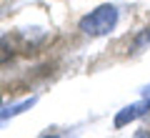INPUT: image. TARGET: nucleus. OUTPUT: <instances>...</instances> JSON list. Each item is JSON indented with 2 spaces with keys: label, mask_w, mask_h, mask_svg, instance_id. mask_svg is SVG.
Segmentation results:
<instances>
[{
  "label": "nucleus",
  "mask_w": 150,
  "mask_h": 138,
  "mask_svg": "<svg viewBox=\"0 0 150 138\" xmlns=\"http://www.w3.org/2000/svg\"><path fill=\"white\" fill-rule=\"evenodd\" d=\"M115 23H118V8L110 5V3H105V5L95 8V10H90L85 18H80V30L85 33V35H108V33L115 28Z\"/></svg>",
  "instance_id": "nucleus-1"
},
{
  "label": "nucleus",
  "mask_w": 150,
  "mask_h": 138,
  "mask_svg": "<svg viewBox=\"0 0 150 138\" xmlns=\"http://www.w3.org/2000/svg\"><path fill=\"white\" fill-rule=\"evenodd\" d=\"M148 111H150V103H148V101H138V103H130V106H125L123 111L115 116V128H123V126H128V123H133L135 118L145 116Z\"/></svg>",
  "instance_id": "nucleus-2"
},
{
  "label": "nucleus",
  "mask_w": 150,
  "mask_h": 138,
  "mask_svg": "<svg viewBox=\"0 0 150 138\" xmlns=\"http://www.w3.org/2000/svg\"><path fill=\"white\" fill-rule=\"evenodd\" d=\"M30 106H35V98H28V101L18 103V106H13V108H0V121H3V118H10V116H18V113H23Z\"/></svg>",
  "instance_id": "nucleus-3"
},
{
  "label": "nucleus",
  "mask_w": 150,
  "mask_h": 138,
  "mask_svg": "<svg viewBox=\"0 0 150 138\" xmlns=\"http://www.w3.org/2000/svg\"><path fill=\"white\" fill-rule=\"evenodd\" d=\"M10 58H13L10 45H8V40H3V38H0V65H3V63H8Z\"/></svg>",
  "instance_id": "nucleus-4"
},
{
  "label": "nucleus",
  "mask_w": 150,
  "mask_h": 138,
  "mask_svg": "<svg viewBox=\"0 0 150 138\" xmlns=\"http://www.w3.org/2000/svg\"><path fill=\"white\" fill-rule=\"evenodd\" d=\"M143 101L150 103V85H145V88H143Z\"/></svg>",
  "instance_id": "nucleus-5"
},
{
  "label": "nucleus",
  "mask_w": 150,
  "mask_h": 138,
  "mask_svg": "<svg viewBox=\"0 0 150 138\" xmlns=\"http://www.w3.org/2000/svg\"><path fill=\"white\" fill-rule=\"evenodd\" d=\"M135 138H148V133H138V136H135Z\"/></svg>",
  "instance_id": "nucleus-6"
},
{
  "label": "nucleus",
  "mask_w": 150,
  "mask_h": 138,
  "mask_svg": "<svg viewBox=\"0 0 150 138\" xmlns=\"http://www.w3.org/2000/svg\"><path fill=\"white\" fill-rule=\"evenodd\" d=\"M45 138H55V136H45Z\"/></svg>",
  "instance_id": "nucleus-7"
}]
</instances>
